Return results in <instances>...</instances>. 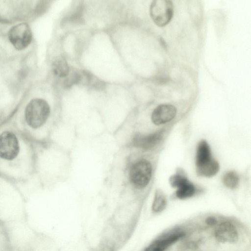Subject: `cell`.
<instances>
[{
    "instance_id": "cell-1",
    "label": "cell",
    "mask_w": 251,
    "mask_h": 251,
    "mask_svg": "<svg viewBox=\"0 0 251 251\" xmlns=\"http://www.w3.org/2000/svg\"><path fill=\"white\" fill-rule=\"evenodd\" d=\"M50 112V107L46 100L42 99H34L26 105L25 119L30 127L37 129L47 123Z\"/></svg>"
},
{
    "instance_id": "cell-2",
    "label": "cell",
    "mask_w": 251,
    "mask_h": 251,
    "mask_svg": "<svg viewBox=\"0 0 251 251\" xmlns=\"http://www.w3.org/2000/svg\"><path fill=\"white\" fill-rule=\"evenodd\" d=\"M152 168L151 162L145 158L138 159L129 165L127 181L134 189L141 190L150 183Z\"/></svg>"
},
{
    "instance_id": "cell-3",
    "label": "cell",
    "mask_w": 251,
    "mask_h": 251,
    "mask_svg": "<svg viewBox=\"0 0 251 251\" xmlns=\"http://www.w3.org/2000/svg\"><path fill=\"white\" fill-rule=\"evenodd\" d=\"M196 166L197 173L201 176L211 177L219 171V165L213 158L210 148L205 140H201L198 144L196 156Z\"/></svg>"
},
{
    "instance_id": "cell-4",
    "label": "cell",
    "mask_w": 251,
    "mask_h": 251,
    "mask_svg": "<svg viewBox=\"0 0 251 251\" xmlns=\"http://www.w3.org/2000/svg\"><path fill=\"white\" fill-rule=\"evenodd\" d=\"M174 12L173 3L170 0H155L150 6V15L159 26L167 25L172 20Z\"/></svg>"
},
{
    "instance_id": "cell-5",
    "label": "cell",
    "mask_w": 251,
    "mask_h": 251,
    "mask_svg": "<svg viewBox=\"0 0 251 251\" xmlns=\"http://www.w3.org/2000/svg\"><path fill=\"white\" fill-rule=\"evenodd\" d=\"M8 38L17 50L26 48L32 40L31 29L26 23H20L13 26L8 32Z\"/></svg>"
},
{
    "instance_id": "cell-6",
    "label": "cell",
    "mask_w": 251,
    "mask_h": 251,
    "mask_svg": "<svg viewBox=\"0 0 251 251\" xmlns=\"http://www.w3.org/2000/svg\"><path fill=\"white\" fill-rule=\"evenodd\" d=\"M19 152V144L16 136L6 131L0 134V157L7 160L15 158Z\"/></svg>"
},
{
    "instance_id": "cell-7",
    "label": "cell",
    "mask_w": 251,
    "mask_h": 251,
    "mask_svg": "<svg viewBox=\"0 0 251 251\" xmlns=\"http://www.w3.org/2000/svg\"><path fill=\"white\" fill-rule=\"evenodd\" d=\"M169 181L172 187L177 189L176 196L180 199L191 197L195 193L194 185L182 175H174L170 177Z\"/></svg>"
},
{
    "instance_id": "cell-8",
    "label": "cell",
    "mask_w": 251,
    "mask_h": 251,
    "mask_svg": "<svg viewBox=\"0 0 251 251\" xmlns=\"http://www.w3.org/2000/svg\"><path fill=\"white\" fill-rule=\"evenodd\" d=\"M176 109L170 104H162L156 107L152 111L151 120L155 125L166 124L172 120L176 115Z\"/></svg>"
},
{
    "instance_id": "cell-9",
    "label": "cell",
    "mask_w": 251,
    "mask_h": 251,
    "mask_svg": "<svg viewBox=\"0 0 251 251\" xmlns=\"http://www.w3.org/2000/svg\"><path fill=\"white\" fill-rule=\"evenodd\" d=\"M217 240L222 243H234L238 239V233L234 225L230 222L221 223L215 232Z\"/></svg>"
},
{
    "instance_id": "cell-10",
    "label": "cell",
    "mask_w": 251,
    "mask_h": 251,
    "mask_svg": "<svg viewBox=\"0 0 251 251\" xmlns=\"http://www.w3.org/2000/svg\"><path fill=\"white\" fill-rule=\"evenodd\" d=\"M163 133L161 131L149 134L138 133L132 140V144L136 148L149 150L156 146L161 140Z\"/></svg>"
},
{
    "instance_id": "cell-11",
    "label": "cell",
    "mask_w": 251,
    "mask_h": 251,
    "mask_svg": "<svg viewBox=\"0 0 251 251\" xmlns=\"http://www.w3.org/2000/svg\"><path fill=\"white\" fill-rule=\"evenodd\" d=\"M183 236L184 233L181 232L170 234L155 240L146 248L144 251H164Z\"/></svg>"
},
{
    "instance_id": "cell-12",
    "label": "cell",
    "mask_w": 251,
    "mask_h": 251,
    "mask_svg": "<svg viewBox=\"0 0 251 251\" xmlns=\"http://www.w3.org/2000/svg\"><path fill=\"white\" fill-rule=\"evenodd\" d=\"M52 68L54 74L58 77H66L69 74L68 64L63 57L56 59L52 63Z\"/></svg>"
},
{
    "instance_id": "cell-13",
    "label": "cell",
    "mask_w": 251,
    "mask_h": 251,
    "mask_svg": "<svg viewBox=\"0 0 251 251\" xmlns=\"http://www.w3.org/2000/svg\"><path fill=\"white\" fill-rule=\"evenodd\" d=\"M166 206V200L164 195L160 191H156L152 205V211L159 212L163 210Z\"/></svg>"
},
{
    "instance_id": "cell-14",
    "label": "cell",
    "mask_w": 251,
    "mask_h": 251,
    "mask_svg": "<svg viewBox=\"0 0 251 251\" xmlns=\"http://www.w3.org/2000/svg\"><path fill=\"white\" fill-rule=\"evenodd\" d=\"M223 180L224 185L226 187L230 189H234L238 184L239 177L235 172L230 171L224 175Z\"/></svg>"
},
{
    "instance_id": "cell-15",
    "label": "cell",
    "mask_w": 251,
    "mask_h": 251,
    "mask_svg": "<svg viewBox=\"0 0 251 251\" xmlns=\"http://www.w3.org/2000/svg\"><path fill=\"white\" fill-rule=\"evenodd\" d=\"M205 223L209 226H213L216 224L217 220L214 217H209L205 220Z\"/></svg>"
},
{
    "instance_id": "cell-16",
    "label": "cell",
    "mask_w": 251,
    "mask_h": 251,
    "mask_svg": "<svg viewBox=\"0 0 251 251\" xmlns=\"http://www.w3.org/2000/svg\"></svg>"
}]
</instances>
